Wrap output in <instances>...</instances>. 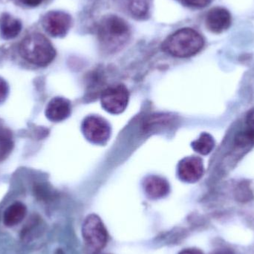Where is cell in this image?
Returning a JSON list of instances; mask_svg holds the SVG:
<instances>
[{"label":"cell","instance_id":"1","mask_svg":"<svg viewBox=\"0 0 254 254\" xmlns=\"http://www.w3.org/2000/svg\"><path fill=\"white\" fill-rule=\"evenodd\" d=\"M98 34L103 49L113 53L121 50L127 44L131 30L125 19L111 14L102 18L98 25Z\"/></svg>","mask_w":254,"mask_h":254},{"label":"cell","instance_id":"2","mask_svg":"<svg viewBox=\"0 0 254 254\" xmlns=\"http://www.w3.org/2000/svg\"><path fill=\"white\" fill-rule=\"evenodd\" d=\"M204 41L201 34L192 28L178 30L167 37L162 45L164 52L176 58H189L200 52Z\"/></svg>","mask_w":254,"mask_h":254},{"label":"cell","instance_id":"3","mask_svg":"<svg viewBox=\"0 0 254 254\" xmlns=\"http://www.w3.org/2000/svg\"><path fill=\"white\" fill-rule=\"evenodd\" d=\"M21 57L30 64L38 66H46L56 56L53 45L43 34H30L22 40L19 45Z\"/></svg>","mask_w":254,"mask_h":254},{"label":"cell","instance_id":"4","mask_svg":"<svg viewBox=\"0 0 254 254\" xmlns=\"http://www.w3.org/2000/svg\"><path fill=\"white\" fill-rule=\"evenodd\" d=\"M82 235L86 247L93 253L101 252L107 246L108 233L99 216L90 214L85 219Z\"/></svg>","mask_w":254,"mask_h":254},{"label":"cell","instance_id":"5","mask_svg":"<svg viewBox=\"0 0 254 254\" xmlns=\"http://www.w3.org/2000/svg\"><path fill=\"white\" fill-rule=\"evenodd\" d=\"M128 92L124 85L107 88L101 95L103 108L111 114H121L126 110L128 102Z\"/></svg>","mask_w":254,"mask_h":254},{"label":"cell","instance_id":"6","mask_svg":"<svg viewBox=\"0 0 254 254\" xmlns=\"http://www.w3.org/2000/svg\"><path fill=\"white\" fill-rule=\"evenodd\" d=\"M82 131L88 140L96 144L105 143L111 134L108 122L97 116H89L83 121Z\"/></svg>","mask_w":254,"mask_h":254},{"label":"cell","instance_id":"7","mask_svg":"<svg viewBox=\"0 0 254 254\" xmlns=\"http://www.w3.org/2000/svg\"><path fill=\"white\" fill-rule=\"evenodd\" d=\"M71 16L60 10L48 12L43 16L42 24L45 31L52 37H62L66 35L71 26Z\"/></svg>","mask_w":254,"mask_h":254},{"label":"cell","instance_id":"8","mask_svg":"<svg viewBox=\"0 0 254 254\" xmlns=\"http://www.w3.org/2000/svg\"><path fill=\"white\" fill-rule=\"evenodd\" d=\"M178 173L183 182L188 183L198 182L204 173L202 160L195 156L184 158L179 164Z\"/></svg>","mask_w":254,"mask_h":254},{"label":"cell","instance_id":"9","mask_svg":"<svg viewBox=\"0 0 254 254\" xmlns=\"http://www.w3.org/2000/svg\"><path fill=\"white\" fill-rule=\"evenodd\" d=\"M205 23L209 31L219 34L231 26V13L224 7H213L207 13Z\"/></svg>","mask_w":254,"mask_h":254},{"label":"cell","instance_id":"10","mask_svg":"<svg viewBox=\"0 0 254 254\" xmlns=\"http://www.w3.org/2000/svg\"><path fill=\"white\" fill-rule=\"evenodd\" d=\"M71 109V104L68 100L58 97L53 98L48 104L46 116L51 122H63L69 116Z\"/></svg>","mask_w":254,"mask_h":254},{"label":"cell","instance_id":"11","mask_svg":"<svg viewBox=\"0 0 254 254\" xmlns=\"http://www.w3.org/2000/svg\"><path fill=\"white\" fill-rule=\"evenodd\" d=\"M143 188L146 195L153 199L164 198L170 192L168 182L159 176H151L146 178Z\"/></svg>","mask_w":254,"mask_h":254},{"label":"cell","instance_id":"12","mask_svg":"<svg viewBox=\"0 0 254 254\" xmlns=\"http://www.w3.org/2000/svg\"><path fill=\"white\" fill-rule=\"evenodd\" d=\"M22 22L8 13H3L0 18V34L4 40L14 39L22 31Z\"/></svg>","mask_w":254,"mask_h":254},{"label":"cell","instance_id":"13","mask_svg":"<svg viewBox=\"0 0 254 254\" xmlns=\"http://www.w3.org/2000/svg\"><path fill=\"white\" fill-rule=\"evenodd\" d=\"M27 208L21 202H15L9 206L4 213L3 222L6 227L11 228L20 223L26 216Z\"/></svg>","mask_w":254,"mask_h":254},{"label":"cell","instance_id":"14","mask_svg":"<svg viewBox=\"0 0 254 254\" xmlns=\"http://www.w3.org/2000/svg\"><path fill=\"white\" fill-rule=\"evenodd\" d=\"M127 4L133 17L143 19L149 16L151 0H127Z\"/></svg>","mask_w":254,"mask_h":254},{"label":"cell","instance_id":"15","mask_svg":"<svg viewBox=\"0 0 254 254\" xmlns=\"http://www.w3.org/2000/svg\"><path fill=\"white\" fill-rule=\"evenodd\" d=\"M214 140L210 134L203 133L197 140L192 143V147L195 152L201 155H207L214 147Z\"/></svg>","mask_w":254,"mask_h":254},{"label":"cell","instance_id":"16","mask_svg":"<svg viewBox=\"0 0 254 254\" xmlns=\"http://www.w3.org/2000/svg\"><path fill=\"white\" fill-rule=\"evenodd\" d=\"M13 146V140L10 131L0 127V161L8 155Z\"/></svg>","mask_w":254,"mask_h":254},{"label":"cell","instance_id":"17","mask_svg":"<svg viewBox=\"0 0 254 254\" xmlns=\"http://www.w3.org/2000/svg\"><path fill=\"white\" fill-rule=\"evenodd\" d=\"M174 122V119L170 116L165 115H156L146 121L145 125V129L153 130L156 128L169 126Z\"/></svg>","mask_w":254,"mask_h":254},{"label":"cell","instance_id":"18","mask_svg":"<svg viewBox=\"0 0 254 254\" xmlns=\"http://www.w3.org/2000/svg\"><path fill=\"white\" fill-rule=\"evenodd\" d=\"M181 1L188 7H204L208 5L211 0H181Z\"/></svg>","mask_w":254,"mask_h":254},{"label":"cell","instance_id":"19","mask_svg":"<svg viewBox=\"0 0 254 254\" xmlns=\"http://www.w3.org/2000/svg\"><path fill=\"white\" fill-rule=\"evenodd\" d=\"M9 92V86L7 82L0 77V104L4 102Z\"/></svg>","mask_w":254,"mask_h":254},{"label":"cell","instance_id":"20","mask_svg":"<svg viewBox=\"0 0 254 254\" xmlns=\"http://www.w3.org/2000/svg\"><path fill=\"white\" fill-rule=\"evenodd\" d=\"M22 4L29 7H36L40 5L44 0H19Z\"/></svg>","mask_w":254,"mask_h":254},{"label":"cell","instance_id":"21","mask_svg":"<svg viewBox=\"0 0 254 254\" xmlns=\"http://www.w3.org/2000/svg\"><path fill=\"white\" fill-rule=\"evenodd\" d=\"M246 126L254 128V110L251 111L248 116Z\"/></svg>","mask_w":254,"mask_h":254},{"label":"cell","instance_id":"22","mask_svg":"<svg viewBox=\"0 0 254 254\" xmlns=\"http://www.w3.org/2000/svg\"><path fill=\"white\" fill-rule=\"evenodd\" d=\"M179 254H204L201 251L196 249H184Z\"/></svg>","mask_w":254,"mask_h":254},{"label":"cell","instance_id":"23","mask_svg":"<svg viewBox=\"0 0 254 254\" xmlns=\"http://www.w3.org/2000/svg\"><path fill=\"white\" fill-rule=\"evenodd\" d=\"M215 254H233L231 252H228V251H222V252H218V253Z\"/></svg>","mask_w":254,"mask_h":254}]
</instances>
